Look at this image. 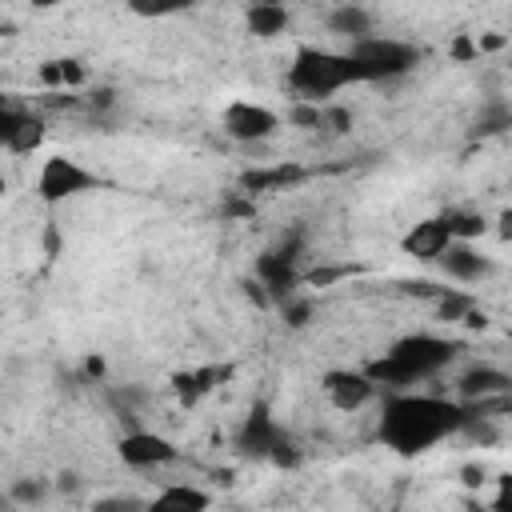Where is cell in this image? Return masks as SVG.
Instances as JSON below:
<instances>
[{
    "label": "cell",
    "mask_w": 512,
    "mask_h": 512,
    "mask_svg": "<svg viewBox=\"0 0 512 512\" xmlns=\"http://www.w3.org/2000/svg\"><path fill=\"white\" fill-rule=\"evenodd\" d=\"M464 416L468 412L456 396L396 388V392H384V400H380L376 436L396 456H420V452L444 444L448 436H460Z\"/></svg>",
    "instance_id": "cell-1"
},
{
    "label": "cell",
    "mask_w": 512,
    "mask_h": 512,
    "mask_svg": "<svg viewBox=\"0 0 512 512\" xmlns=\"http://www.w3.org/2000/svg\"><path fill=\"white\" fill-rule=\"evenodd\" d=\"M456 356H460V340H448V336H436V332H408V336L392 340L388 352L376 356L364 372L380 388L396 392V388H412L420 380L440 376Z\"/></svg>",
    "instance_id": "cell-2"
},
{
    "label": "cell",
    "mask_w": 512,
    "mask_h": 512,
    "mask_svg": "<svg viewBox=\"0 0 512 512\" xmlns=\"http://www.w3.org/2000/svg\"><path fill=\"white\" fill-rule=\"evenodd\" d=\"M360 84L348 52L320 48V44H296L288 60V92L308 104H328L336 92Z\"/></svg>",
    "instance_id": "cell-3"
},
{
    "label": "cell",
    "mask_w": 512,
    "mask_h": 512,
    "mask_svg": "<svg viewBox=\"0 0 512 512\" xmlns=\"http://www.w3.org/2000/svg\"><path fill=\"white\" fill-rule=\"evenodd\" d=\"M344 52H348L360 84H388V80L408 76L420 64V48L416 44L396 40V36H376V32L352 40Z\"/></svg>",
    "instance_id": "cell-4"
},
{
    "label": "cell",
    "mask_w": 512,
    "mask_h": 512,
    "mask_svg": "<svg viewBox=\"0 0 512 512\" xmlns=\"http://www.w3.org/2000/svg\"><path fill=\"white\" fill-rule=\"evenodd\" d=\"M92 188H100V176L92 172V168H84L80 160H72V156H48L44 164H40V176H36V196L52 208V204H64V200H72V196H80V192H92Z\"/></svg>",
    "instance_id": "cell-5"
},
{
    "label": "cell",
    "mask_w": 512,
    "mask_h": 512,
    "mask_svg": "<svg viewBox=\"0 0 512 512\" xmlns=\"http://www.w3.org/2000/svg\"><path fill=\"white\" fill-rule=\"evenodd\" d=\"M220 128L236 144H260L280 132V112H272L268 104H256V100H228L220 112Z\"/></svg>",
    "instance_id": "cell-6"
},
{
    "label": "cell",
    "mask_w": 512,
    "mask_h": 512,
    "mask_svg": "<svg viewBox=\"0 0 512 512\" xmlns=\"http://www.w3.org/2000/svg\"><path fill=\"white\" fill-rule=\"evenodd\" d=\"M320 392L336 412H360L380 396V384L364 368H328L320 376Z\"/></svg>",
    "instance_id": "cell-7"
},
{
    "label": "cell",
    "mask_w": 512,
    "mask_h": 512,
    "mask_svg": "<svg viewBox=\"0 0 512 512\" xmlns=\"http://www.w3.org/2000/svg\"><path fill=\"white\" fill-rule=\"evenodd\" d=\"M116 456L136 468V472H148V468H164L172 460H180V448L160 436V432H148V428H128L120 440H116Z\"/></svg>",
    "instance_id": "cell-8"
},
{
    "label": "cell",
    "mask_w": 512,
    "mask_h": 512,
    "mask_svg": "<svg viewBox=\"0 0 512 512\" xmlns=\"http://www.w3.org/2000/svg\"><path fill=\"white\" fill-rule=\"evenodd\" d=\"M436 264H440V272H444L448 280H456V284H476V280H484V276L496 272L492 256H484V252L476 248V240H452V244L436 256Z\"/></svg>",
    "instance_id": "cell-9"
},
{
    "label": "cell",
    "mask_w": 512,
    "mask_h": 512,
    "mask_svg": "<svg viewBox=\"0 0 512 512\" xmlns=\"http://www.w3.org/2000/svg\"><path fill=\"white\" fill-rule=\"evenodd\" d=\"M452 244V232L444 224V216H424L416 220L404 236H400V252L412 256L416 264H436V256Z\"/></svg>",
    "instance_id": "cell-10"
},
{
    "label": "cell",
    "mask_w": 512,
    "mask_h": 512,
    "mask_svg": "<svg viewBox=\"0 0 512 512\" xmlns=\"http://www.w3.org/2000/svg\"><path fill=\"white\" fill-rule=\"evenodd\" d=\"M508 392H512V376L496 364H472L468 372L456 376V400L460 404H484V400H496Z\"/></svg>",
    "instance_id": "cell-11"
},
{
    "label": "cell",
    "mask_w": 512,
    "mask_h": 512,
    "mask_svg": "<svg viewBox=\"0 0 512 512\" xmlns=\"http://www.w3.org/2000/svg\"><path fill=\"white\" fill-rule=\"evenodd\" d=\"M280 440H284V428L272 420V412H268L264 404H256V408L248 412L244 428L236 432V448H240L244 456H260V460H268Z\"/></svg>",
    "instance_id": "cell-12"
},
{
    "label": "cell",
    "mask_w": 512,
    "mask_h": 512,
    "mask_svg": "<svg viewBox=\"0 0 512 512\" xmlns=\"http://www.w3.org/2000/svg\"><path fill=\"white\" fill-rule=\"evenodd\" d=\"M304 176V168H296V164H268V168H248V172H240V192L244 196H264V192H280V188H288V184H296Z\"/></svg>",
    "instance_id": "cell-13"
},
{
    "label": "cell",
    "mask_w": 512,
    "mask_h": 512,
    "mask_svg": "<svg viewBox=\"0 0 512 512\" xmlns=\"http://www.w3.org/2000/svg\"><path fill=\"white\" fill-rule=\"evenodd\" d=\"M244 28L256 40H276V36H284L292 28V12H288V4H248Z\"/></svg>",
    "instance_id": "cell-14"
},
{
    "label": "cell",
    "mask_w": 512,
    "mask_h": 512,
    "mask_svg": "<svg viewBox=\"0 0 512 512\" xmlns=\"http://www.w3.org/2000/svg\"><path fill=\"white\" fill-rule=\"evenodd\" d=\"M328 32L352 44V40H360V36L372 32V16H368V8H360V4L348 0V4H340V8L328 12Z\"/></svg>",
    "instance_id": "cell-15"
},
{
    "label": "cell",
    "mask_w": 512,
    "mask_h": 512,
    "mask_svg": "<svg viewBox=\"0 0 512 512\" xmlns=\"http://www.w3.org/2000/svg\"><path fill=\"white\" fill-rule=\"evenodd\" d=\"M208 504H212V496L196 484H168L148 500V508H176V512H200Z\"/></svg>",
    "instance_id": "cell-16"
},
{
    "label": "cell",
    "mask_w": 512,
    "mask_h": 512,
    "mask_svg": "<svg viewBox=\"0 0 512 512\" xmlns=\"http://www.w3.org/2000/svg\"><path fill=\"white\" fill-rule=\"evenodd\" d=\"M44 132H48L44 116L24 108L20 120H16V128H12V136H8V148H4V152H12V156H28V152H36V148L44 144Z\"/></svg>",
    "instance_id": "cell-17"
},
{
    "label": "cell",
    "mask_w": 512,
    "mask_h": 512,
    "mask_svg": "<svg viewBox=\"0 0 512 512\" xmlns=\"http://www.w3.org/2000/svg\"><path fill=\"white\" fill-rule=\"evenodd\" d=\"M224 376H228V368H192V372H176V376H172V384H176L180 400H184V404H192V400H200L204 392H212Z\"/></svg>",
    "instance_id": "cell-18"
},
{
    "label": "cell",
    "mask_w": 512,
    "mask_h": 512,
    "mask_svg": "<svg viewBox=\"0 0 512 512\" xmlns=\"http://www.w3.org/2000/svg\"><path fill=\"white\" fill-rule=\"evenodd\" d=\"M440 216H444L452 240H480V236L488 232L484 212H472V208H448V212H440Z\"/></svg>",
    "instance_id": "cell-19"
},
{
    "label": "cell",
    "mask_w": 512,
    "mask_h": 512,
    "mask_svg": "<svg viewBox=\"0 0 512 512\" xmlns=\"http://www.w3.org/2000/svg\"><path fill=\"white\" fill-rule=\"evenodd\" d=\"M124 4L140 20H168V16H180V12L196 8V0H124Z\"/></svg>",
    "instance_id": "cell-20"
},
{
    "label": "cell",
    "mask_w": 512,
    "mask_h": 512,
    "mask_svg": "<svg viewBox=\"0 0 512 512\" xmlns=\"http://www.w3.org/2000/svg\"><path fill=\"white\" fill-rule=\"evenodd\" d=\"M472 308H476V300H472L468 292L440 288V296H436V316H440V320H464Z\"/></svg>",
    "instance_id": "cell-21"
},
{
    "label": "cell",
    "mask_w": 512,
    "mask_h": 512,
    "mask_svg": "<svg viewBox=\"0 0 512 512\" xmlns=\"http://www.w3.org/2000/svg\"><path fill=\"white\" fill-rule=\"evenodd\" d=\"M352 128V112L340 108V104H320V116H316V132L320 136H344Z\"/></svg>",
    "instance_id": "cell-22"
},
{
    "label": "cell",
    "mask_w": 512,
    "mask_h": 512,
    "mask_svg": "<svg viewBox=\"0 0 512 512\" xmlns=\"http://www.w3.org/2000/svg\"><path fill=\"white\" fill-rule=\"evenodd\" d=\"M48 492H52L48 480H40V476H24V480H12V488H8V504H40Z\"/></svg>",
    "instance_id": "cell-23"
},
{
    "label": "cell",
    "mask_w": 512,
    "mask_h": 512,
    "mask_svg": "<svg viewBox=\"0 0 512 512\" xmlns=\"http://www.w3.org/2000/svg\"><path fill=\"white\" fill-rule=\"evenodd\" d=\"M504 128H508V108L504 104H488L480 112V120H476V132L480 136H492V132H504Z\"/></svg>",
    "instance_id": "cell-24"
},
{
    "label": "cell",
    "mask_w": 512,
    "mask_h": 512,
    "mask_svg": "<svg viewBox=\"0 0 512 512\" xmlns=\"http://www.w3.org/2000/svg\"><path fill=\"white\" fill-rule=\"evenodd\" d=\"M312 316V300H300V296H284V324L288 328H304Z\"/></svg>",
    "instance_id": "cell-25"
},
{
    "label": "cell",
    "mask_w": 512,
    "mask_h": 512,
    "mask_svg": "<svg viewBox=\"0 0 512 512\" xmlns=\"http://www.w3.org/2000/svg\"><path fill=\"white\" fill-rule=\"evenodd\" d=\"M20 112H24V108H16L8 96H0V148H8V136H12L16 120H20Z\"/></svg>",
    "instance_id": "cell-26"
},
{
    "label": "cell",
    "mask_w": 512,
    "mask_h": 512,
    "mask_svg": "<svg viewBox=\"0 0 512 512\" xmlns=\"http://www.w3.org/2000/svg\"><path fill=\"white\" fill-rule=\"evenodd\" d=\"M316 116H320V104H308V100H296L292 112H288V120L300 124V128H316Z\"/></svg>",
    "instance_id": "cell-27"
},
{
    "label": "cell",
    "mask_w": 512,
    "mask_h": 512,
    "mask_svg": "<svg viewBox=\"0 0 512 512\" xmlns=\"http://www.w3.org/2000/svg\"><path fill=\"white\" fill-rule=\"evenodd\" d=\"M96 512H116V508H148V500H136V496H100L96 504H92Z\"/></svg>",
    "instance_id": "cell-28"
},
{
    "label": "cell",
    "mask_w": 512,
    "mask_h": 512,
    "mask_svg": "<svg viewBox=\"0 0 512 512\" xmlns=\"http://www.w3.org/2000/svg\"><path fill=\"white\" fill-rule=\"evenodd\" d=\"M484 480H488V468L484 464H464L460 468V484L464 488H484Z\"/></svg>",
    "instance_id": "cell-29"
},
{
    "label": "cell",
    "mask_w": 512,
    "mask_h": 512,
    "mask_svg": "<svg viewBox=\"0 0 512 512\" xmlns=\"http://www.w3.org/2000/svg\"><path fill=\"white\" fill-rule=\"evenodd\" d=\"M452 56H456V60H476V56H480V52H476V40H472V36H456V40H452Z\"/></svg>",
    "instance_id": "cell-30"
},
{
    "label": "cell",
    "mask_w": 512,
    "mask_h": 512,
    "mask_svg": "<svg viewBox=\"0 0 512 512\" xmlns=\"http://www.w3.org/2000/svg\"><path fill=\"white\" fill-rule=\"evenodd\" d=\"M500 48H504V36L500 32H488V36L476 40V52H500Z\"/></svg>",
    "instance_id": "cell-31"
},
{
    "label": "cell",
    "mask_w": 512,
    "mask_h": 512,
    "mask_svg": "<svg viewBox=\"0 0 512 512\" xmlns=\"http://www.w3.org/2000/svg\"><path fill=\"white\" fill-rule=\"evenodd\" d=\"M56 488H60V492H76V488H80V476H76V472H60V476H56Z\"/></svg>",
    "instance_id": "cell-32"
},
{
    "label": "cell",
    "mask_w": 512,
    "mask_h": 512,
    "mask_svg": "<svg viewBox=\"0 0 512 512\" xmlns=\"http://www.w3.org/2000/svg\"><path fill=\"white\" fill-rule=\"evenodd\" d=\"M84 372H88V376H104V360H100V356H88V360H84Z\"/></svg>",
    "instance_id": "cell-33"
},
{
    "label": "cell",
    "mask_w": 512,
    "mask_h": 512,
    "mask_svg": "<svg viewBox=\"0 0 512 512\" xmlns=\"http://www.w3.org/2000/svg\"><path fill=\"white\" fill-rule=\"evenodd\" d=\"M28 4H32V8H56L60 0H28Z\"/></svg>",
    "instance_id": "cell-34"
},
{
    "label": "cell",
    "mask_w": 512,
    "mask_h": 512,
    "mask_svg": "<svg viewBox=\"0 0 512 512\" xmlns=\"http://www.w3.org/2000/svg\"><path fill=\"white\" fill-rule=\"evenodd\" d=\"M0 36H12V24L8 20H0Z\"/></svg>",
    "instance_id": "cell-35"
},
{
    "label": "cell",
    "mask_w": 512,
    "mask_h": 512,
    "mask_svg": "<svg viewBox=\"0 0 512 512\" xmlns=\"http://www.w3.org/2000/svg\"><path fill=\"white\" fill-rule=\"evenodd\" d=\"M248 4H284V0H248Z\"/></svg>",
    "instance_id": "cell-36"
},
{
    "label": "cell",
    "mask_w": 512,
    "mask_h": 512,
    "mask_svg": "<svg viewBox=\"0 0 512 512\" xmlns=\"http://www.w3.org/2000/svg\"><path fill=\"white\" fill-rule=\"evenodd\" d=\"M4 192H8V180H4V176H0V196H4Z\"/></svg>",
    "instance_id": "cell-37"
}]
</instances>
